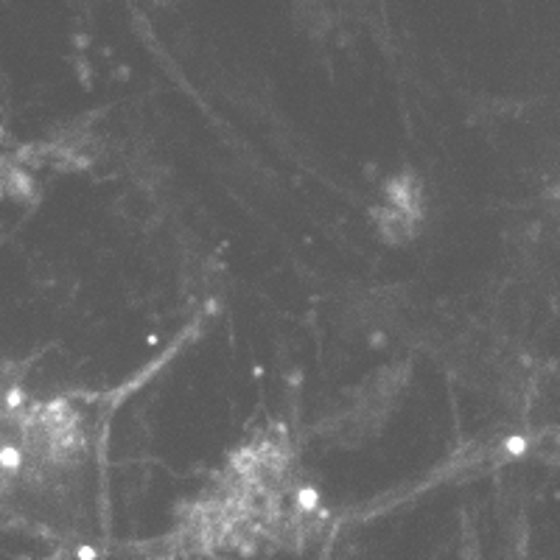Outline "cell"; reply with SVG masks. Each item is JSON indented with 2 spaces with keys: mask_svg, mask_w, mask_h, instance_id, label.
<instances>
[{
  "mask_svg": "<svg viewBox=\"0 0 560 560\" xmlns=\"http://www.w3.org/2000/svg\"><path fill=\"white\" fill-rule=\"evenodd\" d=\"M420 210H423V205H420L418 185L412 179H395V183H389L387 191H384L382 205L376 210L378 228L393 242L409 238L418 230Z\"/></svg>",
  "mask_w": 560,
  "mask_h": 560,
  "instance_id": "cell-2",
  "label": "cell"
},
{
  "mask_svg": "<svg viewBox=\"0 0 560 560\" xmlns=\"http://www.w3.org/2000/svg\"><path fill=\"white\" fill-rule=\"evenodd\" d=\"M325 510L300 474L292 440L280 429L255 434L224 463L179 524L202 552L303 547L323 529Z\"/></svg>",
  "mask_w": 560,
  "mask_h": 560,
  "instance_id": "cell-1",
  "label": "cell"
},
{
  "mask_svg": "<svg viewBox=\"0 0 560 560\" xmlns=\"http://www.w3.org/2000/svg\"><path fill=\"white\" fill-rule=\"evenodd\" d=\"M51 560H62V558H57V555H54V558Z\"/></svg>",
  "mask_w": 560,
  "mask_h": 560,
  "instance_id": "cell-4",
  "label": "cell"
},
{
  "mask_svg": "<svg viewBox=\"0 0 560 560\" xmlns=\"http://www.w3.org/2000/svg\"><path fill=\"white\" fill-rule=\"evenodd\" d=\"M558 194H560V177H558Z\"/></svg>",
  "mask_w": 560,
  "mask_h": 560,
  "instance_id": "cell-3",
  "label": "cell"
}]
</instances>
